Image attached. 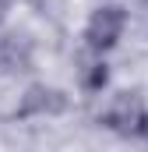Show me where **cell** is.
Returning <instances> with one entry per match:
<instances>
[{
    "instance_id": "7",
    "label": "cell",
    "mask_w": 148,
    "mask_h": 152,
    "mask_svg": "<svg viewBox=\"0 0 148 152\" xmlns=\"http://www.w3.org/2000/svg\"><path fill=\"white\" fill-rule=\"evenodd\" d=\"M145 4H148V0H145Z\"/></svg>"
},
{
    "instance_id": "2",
    "label": "cell",
    "mask_w": 148,
    "mask_h": 152,
    "mask_svg": "<svg viewBox=\"0 0 148 152\" xmlns=\"http://www.w3.org/2000/svg\"><path fill=\"white\" fill-rule=\"evenodd\" d=\"M123 28H127V11L120 4H99L85 21V46L95 53H110L120 42Z\"/></svg>"
},
{
    "instance_id": "1",
    "label": "cell",
    "mask_w": 148,
    "mask_h": 152,
    "mask_svg": "<svg viewBox=\"0 0 148 152\" xmlns=\"http://www.w3.org/2000/svg\"><path fill=\"white\" fill-rule=\"evenodd\" d=\"M99 124L113 134H120V138H148V110L131 92L113 96L106 103V110L99 113Z\"/></svg>"
},
{
    "instance_id": "5",
    "label": "cell",
    "mask_w": 148,
    "mask_h": 152,
    "mask_svg": "<svg viewBox=\"0 0 148 152\" xmlns=\"http://www.w3.org/2000/svg\"><path fill=\"white\" fill-rule=\"evenodd\" d=\"M28 46L21 42V39H14V36H7V39H0V67L4 71H25L28 67Z\"/></svg>"
},
{
    "instance_id": "6",
    "label": "cell",
    "mask_w": 148,
    "mask_h": 152,
    "mask_svg": "<svg viewBox=\"0 0 148 152\" xmlns=\"http://www.w3.org/2000/svg\"><path fill=\"white\" fill-rule=\"evenodd\" d=\"M7 4H11V0H0V21L7 18Z\"/></svg>"
},
{
    "instance_id": "4",
    "label": "cell",
    "mask_w": 148,
    "mask_h": 152,
    "mask_svg": "<svg viewBox=\"0 0 148 152\" xmlns=\"http://www.w3.org/2000/svg\"><path fill=\"white\" fill-rule=\"evenodd\" d=\"M78 85L85 92H102L110 85V67H106V53H95L85 46V57L78 60Z\"/></svg>"
},
{
    "instance_id": "3",
    "label": "cell",
    "mask_w": 148,
    "mask_h": 152,
    "mask_svg": "<svg viewBox=\"0 0 148 152\" xmlns=\"http://www.w3.org/2000/svg\"><path fill=\"white\" fill-rule=\"evenodd\" d=\"M64 110H67V96H64L60 88L32 85V88L21 96L14 117H21V120H28V117H57V113H64Z\"/></svg>"
}]
</instances>
